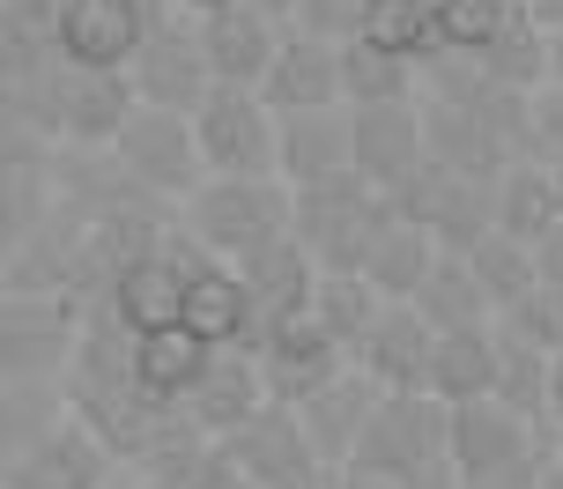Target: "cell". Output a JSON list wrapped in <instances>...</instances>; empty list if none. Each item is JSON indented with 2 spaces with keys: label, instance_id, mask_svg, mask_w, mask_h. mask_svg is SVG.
Segmentation results:
<instances>
[{
  "label": "cell",
  "instance_id": "6da1fadb",
  "mask_svg": "<svg viewBox=\"0 0 563 489\" xmlns=\"http://www.w3.org/2000/svg\"><path fill=\"white\" fill-rule=\"evenodd\" d=\"M178 223L216 259H245L297 231V186L289 178H208L194 201H178Z\"/></svg>",
  "mask_w": 563,
  "mask_h": 489
},
{
  "label": "cell",
  "instance_id": "7a4b0ae2",
  "mask_svg": "<svg viewBox=\"0 0 563 489\" xmlns=\"http://www.w3.org/2000/svg\"><path fill=\"white\" fill-rule=\"evenodd\" d=\"M386 223H394V201L378 186H364L356 171L297 186V245L319 259V275H364Z\"/></svg>",
  "mask_w": 563,
  "mask_h": 489
},
{
  "label": "cell",
  "instance_id": "3957f363",
  "mask_svg": "<svg viewBox=\"0 0 563 489\" xmlns=\"http://www.w3.org/2000/svg\"><path fill=\"white\" fill-rule=\"evenodd\" d=\"M208 178H282V112L260 89L216 82V97L194 112Z\"/></svg>",
  "mask_w": 563,
  "mask_h": 489
},
{
  "label": "cell",
  "instance_id": "277c9868",
  "mask_svg": "<svg viewBox=\"0 0 563 489\" xmlns=\"http://www.w3.org/2000/svg\"><path fill=\"white\" fill-rule=\"evenodd\" d=\"M445 453H452V408L438 393H386L349 467H371L386 482H416L422 467H438Z\"/></svg>",
  "mask_w": 563,
  "mask_h": 489
},
{
  "label": "cell",
  "instance_id": "5b68a950",
  "mask_svg": "<svg viewBox=\"0 0 563 489\" xmlns=\"http://www.w3.org/2000/svg\"><path fill=\"white\" fill-rule=\"evenodd\" d=\"M170 0H67L59 8V59L89 75H126L156 37Z\"/></svg>",
  "mask_w": 563,
  "mask_h": 489
},
{
  "label": "cell",
  "instance_id": "8992f818",
  "mask_svg": "<svg viewBox=\"0 0 563 489\" xmlns=\"http://www.w3.org/2000/svg\"><path fill=\"white\" fill-rule=\"evenodd\" d=\"M112 156L148 201H194L200 186H208L200 134H194V119H178V112H148V104H141L134 126L112 142Z\"/></svg>",
  "mask_w": 563,
  "mask_h": 489
},
{
  "label": "cell",
  "instance_id": "52a82bcc",
  "mask_svg": "<svg viewBox=\"0 0 563 489\" xmlns=\"http://www.w3.org/2000/svg\"><path fill=\"white\" fill-rule=\"evenodd\" d=\"M230 467H238V482L245 489H327V460H319V445H311L305 415L297 408H260L245 431L223 437Z\"/></svg>",
  "mask_w": 563,
  "mask_h": 489
},
{
  "label": "cell",
  "instance_id": "ba28073f",
  "mask_svg": "<svg viewBox=\"0 0 563 489\" xmlns=\"http://www.w3.org/2000/svg\"><path fill=\"white\" fill-rule=\"evenodd\" d=\"M126 75H134V97L148 104V112L194 119L200 104L216 97V67H208L200 23H178V15H164V23H156V37L141 45V59L126 67Z\"/></svg>",
  "mask_w": 563,
  "mask_h": 489
},
{
  "label": "cell",
  "instance_id": "9c48e42d",
  "mask_svg": "<svg viewBox=\"0 0 563 489\" xmlns=\"http://www.w3.org/2000/svg\"><path fill=\"white\" fill-rule=\"evenodd\" d=\"M82 304L67 297H23L8 289V312H0V356H8V386H30V378H53L75 364V342H82Z\"/></svg>",
  "mask_w": 563,
  "mask_h": 489
},
{
  "label": "cell",
  "instance_id": "30bf717a",
  "mask_svg": "<svg viewBox=\"0 0 563 489\" xmlns=\"http://www.w3.org/2000/svg\"><path fill=\"white\" fill-rule=\"evenodd\" d=\"M394 208L408 215V223H422L445 253H475L482 237L497 231V186L460 178V171H445V164H422V178L400 193Z\"/></svg>",
  "mask_w": 563,
  "mask_h": 489
},
{
  "label": "cell",
  "instance_id": "8fae6325",
  "mask_svg": "<svg viewBox=\"0 0 563 489\" xmlns=\"http://www.w3.org/2000/svg\"><path fill=\"white\" fill-rule=\"evenodd\" d=\"M253 356H260V378H267V393H275L282 408H305L311 393H327V386H334V378L356 364V356H349V348H341L311 312L267 326Z\"/></svg>",
  "mask_w": 563,
  "mask_h": 489
},
{
  "label": "cell",
  "instance_id": "7c38bea8",
  "mask_svg": "<svg viewBox=\"0 0 563 489\" xmlns=\"http://www.w3.org/2000/svg\"><path fill=\"white\" fill-rule=\"evenodd\" d=\"M104 475L112 445L75 415H53V431L8 445V489H104Z\"/></svg>",
  "mask_w": 563,
  "mask_h": 489
},
{
  "label": "cell",
  "instance_id": "4fadbf2b",
  "mask_svg": "<svg viewBox=\"0 0 563 489\" xmlns=\"http://www.w3.org/2000/svg\"><path fill=\"white\" fill-rule=\"evenodd\" d=\"M349 134H356V178L378 186L386 201H400L430 164L422 104H364V112H349Z\"/></svg>",
  "mask_w": 563,
  "mask_h": 489
},
{
  "label": "cell",
  "instance_id": "5bb4252c",
  "mask_svg": "<svg viewBox=\"0 0 563 489\" xmlns=\"http://www.w3.org/2000/svg\"><path fill=\"white\" fill-rule=\"evenodd\" d=\"M282 37H289V30H282L275 15H260L253 0H238V8H223V15H200L208 67H216V82H230V89H260L267 82L275 59H282Z\"/></svg>",
  "mask_w": 563,
  "mask_h": 489
},
{
  "label": "cell",
  "instance_id": "9a60e30c",
  "mask_svg": "<svg viewBox=\"0 0 563 489\" xmlns=\"http://www.w3.org/2000/svg\"><path fill=\"white\" fill-rule=\"evenodd\" d=\"M430 348H438V326L416 304H386L356 348V371L378 378V393H430Z\"/></svg>",
  "mask_w": 563,
  "mask_h": 489
},
{
  "label": "cell",
  "instance_id": "2e32d148",
  "mask_svg": "<svg viewBox=\"0 0 563 489\" xmlns=\"http://www.w3.org/2000/svg\"><path fill=\"white\" fill-rule=\"evenodd\" d=\"M260 97H267L282 119H289V112H341V104H349L341 45H334V37H305V30H289V37H282L275 75L260 82Z\"/></svg>",
  "mask_w": 563,
  "mask_h": 489
},
{
  "label": "cell",
  "instance_id": "e0dca14e",
  "mask_svg": "<svg viewBox=\"0 0 563 489\" xmlns=\"http://www.w3.org/2000/svg\"><path fill=\"white\" fill-rule=\"evenodd\" d=\"M134 112H141L134 75L67 67V89H59V148H112L134 126Z\"/></svg>",
  "mask_w": 563,
  "mask_h": 489
},
{
  "label": "cell",
  "instance_id": "ac0fdd59",
  "mask_svg": "<svg viewBox=\"0 0 563 489\" xmlns=\"http://www.w3.org/2000/svg\"><path fill=\"white\" fill-rule=\"evenodd\" d=\"M260 408H275L267 378H260V356L253 348H216V364L200 371L186 415L200 423V437H230V431H245Z\"/></svg>",
  "mask_w": 563,
  "mask_h": 489
},
{
  "label": "cell",
  "instance_id": "d6986e66",
  "mask_svg": "<svg viewBox=\"0 0 563 489\" xmlns=\"http://www.w3.org/2000/svg\"><path fill=\"white\" fill-rule=\"evenodd\" d=\"M186 326H194L208 348H260V304L253 289H245V275L230 267V259H208L194 275V289H186Z\"/></svg>",
  "mask_w": 563,
  "mask_h": 489
},
{
  "label": "cell",
  "instance_id": "ffe728a7",
  "mask_svg": "<svg viewBox=\"0 0 563 489\" xmlns=\"http://www.w3.org/2000/svg\"><path fill=\"white\" fill-rule=\"evenodd\" d=\"M238 275H245V289H253L260 304V326H282V319H305L311 297H319V259L297 245V231L275 237V245H260V253L230 259Z\"/></svg>",
  "mask_w": 563,
  "mask_h": 489
},
{
  "label": "cell",
  "instance_id": "44dd1931",
  "mask_svg": "<svg viewBox=\"0 0 563 489\" xmlns=\"http://www.w3.org/2000/svg\"><path fill=\"white\" fill-rule=\"evenodd\" d=\"M378 401H386V393H378V378H364L356 364H349L327 393H311V401L297 408V415H305V431H311V445H319V460H327V475L356 460V445H364Z\"/></svg>",
  "mask_w": 563,
  "mask_h": 489
},
{
  "label": "cell",
  "instance_id": "7402d4cb",
  "mask_svg": "<svg viewBox=\"0 0 563 489\" xmlns=\"http://www.w3.org/2000/svg\"><path fill=\"white\" fill-rule=\"evenodd\" d=\"M356 171V134H349V104L341 112H289L282 119V178L289 186H319V178Z\"/></svg>",
  "mask_w": 563,
  "mask_h": 489
},
{
  "label": "cell",
  "instance_id": "603a6c76",
  "mask_svg": "<svg viewBox=\"0 0 563 489\" xmlns=\"http://www.w3.org/2000/svg\"><path fill=\"white\" fill-rule=\"evenodd\" d=\"M216 364V348L200 342L194 326H156V334H134V378H141V393L148 401H164V408H186L194 401V386L200 371Z\"/></svg>",
  "mask_w": 563,
  "mask_h": 489
},
{
  "label": "cell",
  "instance_id": "cb8c5ba5",
  "mask_svg": "<svg viewBox=\"0 0 563 489\" xmlns=\"http://www.w3.org/2000/svg\"><path fill=\"white\" fill-rule=\"evenodd\" d=\"M430 393H438L445 408L497 401V326L438 334V348H430Z\"/></svg>",
  "mask_w": 563,
  "mask_h": 489
},
{
  "label": "cell",
  "instance_id": "d4e9b609",
  "mask_svg": "<svg viewBox=\"0 0 563 489\" xmlns=\"http://www.w3.org/2000/svg\"><path fill=\"white\" fill-rule=\"evenodd\" d=\"M438 237L422 231V223H408L394 208V223L378 231V245H371V259H364V282L386 297V304H416V289L430 282V267H438Z\"/></svg>",
  "mask_w": 563,
  "mask_h": 489
},
{
  "label": "cell",
  "instance_id": "484cf974",
  "mask_svg": "<svg viewBox=\"0 0 563 489\" xmlns=\"http://www.w3.org/2000/svg\"><path fill=\"white\" fill-rule=\"evenodd\" d=\"M416 312L438 326V334H467V326H497V304H489V289H482L475 259L467 253H438L430 267V282L416 289Z\"/></svg>",
  "mask_w": 563,
  "mask_h": 489
},
{
  "label": "cell",
  "instance_id": "4316f807",
  "mask_svg": "<svg viewBox=\"0 0 563 489\" xmlns=\"http://www.w3.org/2000/svg\"><path fill=\"white\" fill-rule=\"evenodd\" d=\"M563 223V186H556V164H511L497 178V231H511L519 245H541V237Z\"/></svg>",
  "mask_w": 563,
  "mask_h": 489
},
{
  "label": "cell",
  "instance_id": "83f0119b",
  "mask_svg": "<svg viewBox=\"0 0 563 489\" xmlns=\"http://www.w3.org/2000/svg\"><path fill=\"white\" fill-rule=\"evenodd\" d=\"M341 82H349V112H364V104H422V67L371 45L364 30L341 45Z\"/></svg>",
  "mask_w": 563,
  "mask_h": 489
},
{
  "label": "cell",
  "instance_id": "f1b7e54d",
  "mask_svg": "<svg viewBox=\"0 0 563 489\" xmlns=\"http://www.w3.org/2000/svg\"><path fill=\"white\" fill-rule=\"evenodd\" d=\"M549 371H556V356L497 319V401L519 408L527 423H549Z\"/></svg>",
  "mask_w": 563,
  "mask_h": 489
},
{
  "label": "cell",
  "instance_id": "f546056e",
  "mask_svg": "<svg viewBox=\"0 0 563 489\" xmlns=\"http://www.w3.org/2000/svg\"><path fill=\"white\" fill-rule=\"evenodd\" d=\"M378 312H386V297L364 282V275H319V297H311V319L334 334L349 356L364 348V334L378 326Z\"/></svg>",
  "mask_w": 563,
  "mask_h": 489
},
{
  "label": "cell",
  "instance_id": "4dcf8cb0",
  "mask_svg": "<svg viewBox=\"0 0 563 489\" xmlns=\"http://www.w3.org/2000/svg\"><path fill=\"white\" fill-rule=\"evenodd\" d=\"M467 259H475V275H482V289H489L497 319H505L511 304H519V297H527V289L541 282V253H534V245H519L511 231H489Z\"/></svg>",
  "mask_w": 563,
  "mask_h": 489
},
{
  "label": "cell",
  "instance_id": "1f68e13d",
  "mask_svg": "<svg viewBox=\"0 0 563 489\" xmlns=\"http://www.w3.org/2000/svg\"><path fill=\"white\" fill-rule=\"evenodd\" d=\"M141 475H148V489H245L223 453V437H194V445L164 453L156 467H141Z\"/></svg>",
  "mask_w": 563,
  "mask_h": 489
},
{
  "label": "cell",
  "instance_id": "d6a6232c",
  "mask_svg": "<svg viewBox=\"0 0 563 489\" xmlns=\"http://www.w3.org/2000/svg\"><path fill=\"white\" fill-rule=\"evenodd\" d=\"M527 8H534V0H452V8H445V53L482 59L511 23H519V15H527Z\"/></svg>",
  "mask_w": 563,
  "mask_h": 489
},
{
  "label": "cell",
  "instance_id": "836d02e7",
  "mask_svg": "<svg viewBox=\"0 0 563 489\" xmlns=\"http://www.w3.org/2000/svg\"><path fill=\"white\" fill-rule=\"evenodd\" d=\"M505 326H511V334H527L534 348H549V356H563V282L541 275V282L505 312Z\"/></svg>",
  "mask_w": 563,
  "mask_h": 489
},
{
  "label": "cell",
  "instance_id": "e575fe53",
  "mask_svg": "<svg viewBox=\"0 0 563 489\" xmlns=\"http://www.w3.org/2000/svg\"><path fill=\"white\" fill-rule=\"evenodd\" d=\"M364 15H371V0H305V8H297V30H305V37H334V45H349V37L364 30Z\"/></svg>",
  "mask_w": 563,
  "mask_h": 489
},
{
  "label": "cell",
  "instance_id": "d590c367",
  "mask_svg": "<svg viewBox=\"0 0 563 489\" xmlns=\"http://www.w3.org/2000/svg\"><path fill=\"white\" fill-rule=\"evenodd\" d=\"M534 164H563V82L534 89Z\"/></svg>",
  "mask_w": 563,
  "mask_h": 489
},
{
  "label": "cell",
  "instance_id": "8d00e7d4",
  "mask_svg": "<svg viewBox=\"0 0 563 489\" xmlns=\"http://www.w3.org/2000/svg\"><path fill=\"white\" fill-rule=\"evenodd\" d=\"M327 489H400V482L371 475V467H334V475H327Z\"/></svg>",
  "mask_w": 563,
  "mask_h": 489
},
{
  "label": "cell",
  "instance_id": "74e56055",
  "mask_svg": "<svg viewBox=\"0 0 563 489\" xmlns=\"http://www.w3.org/2000/svg\"><path fill=\"white\" fill-rule=\"evenodd\" d=\"M400 489H467V482H460V467H452V460H438V467H422L416 482H400Z\"/></svg>",
  "mask_w": 563,
  "mask_h": 489
},
{
  "label": "cell",
  "instance_id": "f35d334b",
  "mask_svg": "<svg viewBox=\"0 0 563 489\" xmlns=\"http://www.w3.org/2000/svg\"><path fill=\"white\" fill-rule=\"evenodd\" d=\"M253 8H260V15H275L282 30H297V8H305V0H253Z\"/></svg>",
  "mask_w": 563,
  "mask_h": 489
},
{
  "label": "cell",
  "instance_id": "ab89813d",
  "mask_svg": "<svg viewBox=\"0 0 563 489\" xmlns=\"http://www.w3.org/2000/svg\"><path fill=\"white\" fill-rule=\"evenodd\" d=\"M549 423L563 431V356H556V371H549Z\"/></svg>",
  "mask_w": 563,
  "mask_h": 489
},
{
  "label": "cell",
  "instance_id": "60d3db41",
  "mask_svg": "<svg viewBox=\"0 0 563 489\" xmlns=\"http://www.w3.org/2000/svg\"><path fill=\"white\" fill-rule=\"evenodd\" d=\"M170 8H186V15L200 23V15H223V8H238V0H170Z\"/></svg>",
  "mask_w": 563,
  "mask_h": 489
},
{
  "label": "cell",
  "instance_id": "b9f144b4",
  "mask_svg": "<svg viewBox=\"0 0 563 489\" xmlns=\"http://www.w3.org/2000/svg\"><path fill=\"white\" fill-rule=\"evenodd\" d=\"M549 82H563V23H549Z\"/></svg>",
  "mask_w": 563,
  "mask_h": 489
},
{
  "label": "cell",
  "instance_id": "7bdbcfd3",
  "mask_svg": "<svg viewBox=\"0 0 563 489\" xmlns=\"http://www.w3.org/2000/svg\"><path fill=\"white\" fill-rule=\"evenodd\" d=\"M541 489H563V453H549V467H541Z\"/></svg>",
  "mask_w": 563,
  "mask_h": 489
},
{
  "label": "cell",
  "instance_id": "ee69618b",
  "mask_svg": "<svg viewBox=\"0 0 563 489\" xmlns=\"http://www.w3.org/2000/svg\"><path fill=\"white\" fill-rule=\"evenodd\" d=\"M534 15L541 23H563V0H534Z\"/></svg>",
  "mask_w": 563,
  "mask_h": 489
},
{
  "label": "cell",
  "instance_id": "f6af8a7d",
  "mask_svg": "<svg viewBox=\"0 0 563 489\" xmlns=\"http://www.w3.org/2000/svg\"><path fill=\"white\" fill-rule=\"evenodd\" d=\"M556 186H563V164H556Z\"/></svg>",
  "mask_w": 563,
  "mask_h": 489
}]
</instances>
